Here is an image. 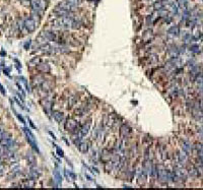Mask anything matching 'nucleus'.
<instances>
[{
	"mask_svg": "<svg viewBox=\"0 0 203 190\" xmlns=\"http://www.w3.org/2000/svg\"><path fill=\"white\" fill-rule=\"evenodd\" d=\"M80 127L81 126L76 122V120H74L73 118H68L66 120L65 124H64V128H65L66 131L68 132H72V133H77L79 132Z\"/></svg>",
	"mask_w": 203,
	"mask_h": 190,
	"instance_id": "f257e3e1",
	"label": "nucleus"
},
{
	"mask_svg": "<svg viewBox=\"0 0 203 190\" xmlns=\"http://www.w3.org/2000/svg\"><path fill=\"white\" fill-rule=\"evenodd\" d=\"M30 4L36 13H41L42 11H44L48 5L45 0H30Z\"/></svg>",
	"mask_w": 203,
	"mask_h": 190,
	"instance_id": "f03ea898",
	"label": "nucleus"
},
{
	"mask_svg": "<svg viewBox=\"0 0 203 190\" xmlns=\"http://www.w3.org/2000/svg\"><path fill=\"white\" fill-rule=\"evenodd\" d=\"M39 21H37L34 16L26 17V19L23 21V27L26 28V30L28 31V33H33L36 31V28H37Z\"/></svg>",
	"mask_w": 203,
	"mask_h": 190,
	"instance_id": "7ed1b4c3",
	"label": "nucleus"
},
{
	"mask_svg": "<svg viewBox=\"0 0 203 190\" xmlns=\"http://www.w3.org/2000/svg\"><path fill=\"white\" fill-rule=\"evenodd\" d=\"M157 179H159V181L161 182V183H165V182H167L168 180L172 179V175H171V173L168 171V170L165 169L163 166L157 167Z\"/></svg>",
	"mask_w": 203,
	"mask_h": 190,
	"instance_id": "20e7f679",
	"label": "nucleus"
},
{
	"mask_svg": "<svg viewBox=\"0 0 203 190\" xmlns=\"http://www.w3.org/2000/svg\"><path fill=\"white\" fill-rule=\"evenodd\" d=\"M41 37H43L47 41H52V42H56L58 41V37H57L56 33L51 32V31H46L41 34Z\"/></svg>",
	"mask_w": 203,
	"mask_h": 190,
	"instance_id": "39448f33",
	"label": "nucleus"
},
{
	"mask_svg": "<svg viewBox=\"0 0 203 190\" xmlns=\"http://www.w3.org/2000/svg\"><path fill=\"white\" fill-rule=\"evenodd\" d=\"M131 135V128L129 127L127 124H123V125L120 127V136H121L122 139H127L129 136Z\"/></svg>",
	"mask_w": 203,
	"mask_h": 190,
	"instance_id": "423d86ee",
	"label": "nucleus"
},
{
	"mask_svg": "<svg viewBox=\"0 0 203 190\" xmlns=\"http://www.w3.org/2000/svg\"><path fill=\"white\" fill-rule=\"evenodd\" d=\"M115 123H116V118H115L114 115L112 114H109V115H106L104 117V124L108 127H112L114 125Z\"/></svg>",
	"mask_w": 203,
	"mask_h": 190,
	"instance_id": "0eeeda50",
	"label": "nucleus"
},
{
	"mask_svg": "<svg viewBox=\"0 0 203 190\" xmlns=\"http://www.w3.org/2000/svg\"><path fill=\"white\" fill-rule=\"evenodd\" d=\"M40 175H41V171L36 165L35 166H30V178H33L36 180L37 178L40 177Z\"/></svg>",
	"mask_w": 203,
	"mask_h": 190,
	"instance_id": "6e6552de",
	"label": "nucleus"
},
{
	"mask_svg": "<svg viewBox=\"0 0 203 190\" xmlns=\"http://www.w3.org/2000/svg\"><path fill=\"white\" fill-rule=\"evenodd\" d=\"M21 174V167H19V166H15V167H13L11 169V172H10L9 176H8V180H11V178H15L17 176H19V175Z\"/></svg>",
	"mask_w": 203,
	"mask_h": 190,
	"instance_id": "1a4fd4ad",
	"label": "nucleus"
},
{
	"mask_svg": "<svg viewBox=\"0 0 203 190\" xmlns=\"http://www.w3.org/2000/svg\"><path fill=\"white\" fill-rule=\"evenodd\" d=\"M91 120L89 119L87 122H85V124H83V125L80 127V130H79V133L82 135V136H84V135L87 134V132H89V128H91Z\"/></svg>",
	"mask_w": 203,
	"mask_h": 190,
	"instance_id": "9d476101",
	"label": "nucleus"
},
{
	"mask_svg": "<svg viewBox=\"0 0 203 190\" xmlns=\"http://www.w3.org/2000/svg\"><path fill=\"white\" fill-rule=\"evenodd\" d=\"M37 69L40 72H42V73H49L51 68L47 63H39L37 66Z\"/></svg>",
	"mask_w": 203,
	"mask_h": 190,
	"instance_id": "9b49d317",
	"label": "nucleus"
},
{
	"mask_svg": "<svg viewBox=\"0 0 203 190\" xmlns=\"http://www.w3.org/2000/svg\"><path fill=\"white\" fill-rule=\"evenodd\" d=\"M112 153H110V151H108V149H103L102 151V155H101V159H102V161H103L104 163L108 162V161H110L111 159H112Z\"/></svg>",
	"mask_w": 203,
	"mask_h": 190,
	"instance_id": "f8f14e48",
	"label": "nucleus"
},
{
	"mask_svg": "<svg viewBox=\"0 0 203 190\" xmlns=\"http://www.w3.org/2000/svg\"><path fill=\"white\" fill-rule=\"evenodd\" d=\"M35 184H36L35 179L30 177V179H26V180L23 181L21 186H22V188H33L35 186Z\"/></svg>",
	"mask_w": 203,
	"mask_h": 190,
	"instance_id": "ddd939ff",
	"label": "nucleus"
},
{
	"mask_svg": "<svg viewBox=\"0 0 203 190\" xmlns=\"http://www.w3.org/2000/svg\"><path fill=\"white\" fill-rule=\"evenodd\" d=\"M52 116H53L54 120L58 123H61L63 121V113L60 111H53L52 112Z\"/></svg>",
	"mask_w": 203,
	"mask_h": 190,
	"instance_id": "4468645a",
	"label": "nucleus"
},
{
	"mask_svg": "<svg viewBox=\"0 0 203 190\" xmlns=\"http://www.w3.org/2000/svg\"><path fill=\"white\" fill-rule=\"evenodd\" d=\"M89 145H91V142H82L81 143L78 145V148H79V151H81V153H85L89 151Z\"/></svg>",
	"mask_w": 203,
	"mask_h": 190,
	"instance_id": "2eb2a0df",
	"label": "nucleus"
},
{
	"mask_svg": "<svg viewBox=\"0 0 203 190\" xmlns=\"http://www.w3.org/2000/svg\"><path fill=\"white\" fill-rule=\"evenodd\" d=\"M146 178H147V175L145 174L144 172L141 170V173H140L139 175H138V179H137V183L138 185H143V184L146 182Z\"/></svg>",
	"mask_w": 203,
	"mask_h": 190,
	"instance_id": "dca6fc26",
	"label": "nucleus"
},
{
	"mask_svg": "<svg viewBox=\"0 0 203 190\" xmlns=\"http://www.w3.org/2000/svg\"><path fill=\"white\" fill-rule=\"evenodd\" d=\"M152 37H153V34H152L151 30L146 31V32L143 33V35H142V39L144 42H149L150 40L152 39Z\"/></svg>",
	"mask_w": 203,
	"mask_h": 190,
	"instance_id": "f3484780",
	"label": "nucleus"
},
{
	"mask_svg": "<svg viewBox=\"0 0 203 190\" xmlns=\"http://www.w3.org/2000/svg\"><path fill=\"white\" fill-rule=\"evenodd\" d=\"M26 160H28L30 166H35L36 165V157L30 151V153H26Z\"/></svg>",
	"mask_w": 203,
	"mask_h": 190,
	"instance_id": "a211bd4d",
	"label": "nucleus"
},
{
	"mask_svg": "<svg viewBox=\"0 0 203 190\" xmlns=\"http://www.w3.org/2000/svg\"><path fill=\"white\" fill-rule=\"evenodd\" d=\"M64 174H65V177L68 181H74L75 178H76V176H75V174L73 173V172L68 171V170H66V169L64 170Z\"/></svg>",
	"mask_w": 203,
	"mask_h": 190,
	"instance_id": "6ab92c4d",
	"label": "nucleus"
},
{
	"mask_svg": "<svg viewBox=\"0 0 203 190\" xmlns=\"http://www.w3.org/2000/svg\"><path fill=\"white\" fill-rule=\"evenodd\" d=\"M54 177H55V181H56L59 185H61V183H62V176H61V174L59 173L57 167L54 170Z\"/></svg>",
	"mask_w": 203,
	"mask_h": 190,
	"instance_id": "aec40b11",
	"label": "nucleus"
},
{
	"mask_svg": "<svg viewBox=\"0 0 203 190\" xmlns=\"http://www.w3.org/2000/svg\"><path fill=\"white\" fill-rule=\"evenodd\" d=\"M77 101H78V96H72V97H70L69 100H68V108H71V107L74 106Z\"/></svg>",
	"mask_w": 203,
	"mask_h": 190,
	"instance_id": "412c9836",
	"label": "nucleus"
},
{
	"mask_svg": "<svg viewBox=\"0 0 203 190\" xmlns=\"http://www.w3.org/2000/svg\"><path fill=\"white\" fill-rule=\"evenodd\" d=\"M153 7H154V9H155V10H161L163 8V1H159V0H157V2H154Z\"/></svg>",
	"mask_w": 203,
	"mask_h": 190,
	"instance_id": "4be33fe9",
	"label": "nucleus"
},
{
	"mask_svg": "<svg viewBox=\"0 0 203 190\" xmlns=\"http://www.w3.org/2000/svg\"><path fill=\"white\" fill-rule=\"evenodd\" d=\"M168 33L169 34H172V35L177 36L179 34V29H178V27H171L168 30Z\"/></svg>",
	"mask_w": 203,
	"mask_h": 190,
	"instance_id": "5701e85b",
	"label": "nucleus"
},
{
	"mask_svg": "<svg viewBox=\"0 0 203 190\" xmlns=\"http://www.w3.org/2000/svg\"><path fill=\"white\" fill-rule=\"evenodd\" d=\"M40 62H41L40 58H39V57H35V58H33L32 60L30 61V65L34 66V65H38Z\"/></svg>",
	"mask_w": 203,
	"mask_h": 190,
	"instance_id": "b1692460",
	"label": "nucleus"
},
{
	"mask_svg": "<svg viewBox=\"0 0 203 190\" xmlns=\"http://www.w3.org/2000/svg\"><path fill=\"white\" fill-rule=\"evenodd\" d=\"M5 173V167L3 164V161H0V177L3 176Z\"/></svg>",
	"mask_w": 203,
	"mask_h": 190,
	"instance_id": "393cba45",
	"label": "nucleus"
},
{
	"mask_svg": "<svg viewBox=\"0 0 203 190\" xmlns=\"http://www.w3.org/2000/svg\"><path fill=\"white\" fill-rule=\"evenodd\" d=\"M67 1L72 5L73 7H76L80 4V0H67Z\"/></svg>",
	"mask_w": 203,
	"mask_h": 190,
	"instance_id": "a878e982",
	"label": "nucleus"
},
{
	"mask_svg": "<svg viewBox=\"0 0 203 190\" xmlns=\"http://www.w3.org/2000/svg\"><path fill=\"white\" fill-rule=\"evenodd\" d=\"M150 175H151L152 177H155L157 175V166H153V165H152L151 171H150Z\"/></svg>",
	"mask_w": 203,
	"mask_h": 190,
	"instance_id": "bb28decb",
	"label": "nucleus"
},
{
	"mask_svg": "<svg viewBox=\"0 0 203 190\" xmlns=\"http://www.w3.org/2000/svg\"><path fill=\"white\" fill-rule=\"evenodd\" d=\"M149 61L152 63H157L159 61V57H157L155 54H152V55L149 56Z\"/></svg>",
	"mask_w": 203,
	"mask_h": 190,
	"instance_id": "cd10ccee",
	"label": "nucleus"
},
{
	"mask_svg": "<svg viewBox=\"0 0 203 190\" xmlns=\"http://www.w3.org/2000/svg\"><path fill=\"white\" fill-rule=\"evenodd\" d=\"M19 78L20 79V80H21V82H22V84H24V86H26V90H28V92H30V88H28V82H26V79L24 78V77H22V76L19 77Z\"/></svg>",
	"mask_w": 203,
	"mask_h": 190,
	"instance_id": "c85d7f7f",
	"label": "nucleus"
},
{
	"mask_svg": "<svg viewBox=\"0 0 203 190\" xmlns=\"http://www.w3.org/2000/svg\"><path fill=\"white\" fill-rule=\"evenodd\" d=\"M55 146H56V151H57V153H58V155H59V157H61V158H63V157H64V151H62V149H61L59 146H57V145H55Z\"/></svg>",
	"mask_w": 203,
	"mask_h": 190,
	"instance_id": "c756f323",
	"label": "nucleus"
},
{
	"mask_svg": "<svg viewBox=\"0 0 203 190\" xmlns=\"http://www.w3.org/2000/svg\"><path fill=\"white\" fill-rule=\"evenodd\" d=\"M15 115H17V118H19V120H20V122H21V123H23V124L26 123V122H24V119H23L22 117H21L19 113H17V112H15Z\"/></svg>",
	"mask_w": 203,
	"mask_h": 190,
	"instance_id": "7c9ffc66",
	"label": "nucleus"
},
{
	"mask_svg": "<svg viewBox=\"0 0 203 190\" xmlns=\"http://www.w3.org/2000/svg\"><path fill=\"white\" fill-rule=\"evenodd\" d=\"M0 92H1V94H3V95H5V94H6V92H5L4 88H3L2 84H0Z\"/></svg>",
	"mask_w": 203,
	"mask_h": 190,
	"instance_id": "2f4dec72",
	"label": "nucleus"
},
{
	"mask_svg": "<svg viewBox=\"0 0 203 190\" xmlns=\"http://www.w3.org/2000/svg\"><path fill=\"white\" fill-rule=\"evenodd\" d=\"M28 122H30V126H32V127H33V128H34V129H36V128H37V127H36V126H35V125H34V123H33V122H32V120H30V119H28Z\"/></svg>",
	"mask_w": 203,
	"mask_h": 190,
	"instance_id": "473e14b6",
	"label": "nucleus"
},
{
	"mask_svg": "<svg viewBox=\"0 0 203 190\" xmlns=\"http://www.w3.org/2000/svg\"><path fill=\"white\" fill-rule=\"evenodd\" d=\"M49 133H50V135H51L52 137H53V139H56V136H55V135L53 134V133H52L51 131H49Z\"/></svg>",
	"mask_w": 203,
	"mask_h": 190,
	"instance_id": "72a5a7b5",
	"label": "nucleus"
},
{
	"mask_svg": "<svg viewBox=\"0 0 203 190\" xmlns=\"http://www.w3.org/2000/svg\"><path fill=\"white\" fill-rule=\"evenodd\" d=\"M30 42L26 43V45H24V48H26V49H28V46H30Z\"/></svg>",
	"mask_w": 203,
	"mask_h": 190,
	"instance_id": "f704fd0d",
	"label": "nucleus"
},
{
	"mask_svg": "<svg viewBox=\"0 0 203 190\" xmlns=\"http://www.w3.org/2000/svg\"><path fill=\"white\" fill-rule=\"evenodd\" d=\"M163 1H166V0H163Z\"/></svg>",
	"mask_w": 203,
	"mask_h": 190,
	"instance_id": "c9c22d12",
	"label": "nucleus"
}]
</instances>
